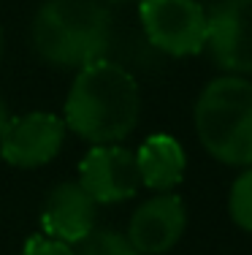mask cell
Here are the masks:
<instances>
[{
  "label": "cell",
  "mask_w": 252,
  "mask_h": 255,
  "mask_svg": "<svg viewBox=\"0 0 252 255\" xmlns=\"http://www.w3.org/2000/svg\"><path fill=\"white\" fill-rule=\"evenodd\" d=\"M141 117V93L130 71L111 60H95L76 71L65 98V128L79 138L119 144L133 133Z\"/></svg>",
  "instance_id": "obj_1"
},
{
  "label": "cell",
  "mask_w": 252,
  "mask_h": 255,
  "mask_svg": "<svg viewBox=\"0 0 252 255\" xmlns=\"http://www.w3.org/2000/svg\"><path fill=\"white\" fill-rule=\"evenodd\" d=\"M33 49L55 68L79 71L111 46V14L100 0H44L30 25Z\"/></svg>",
  "instance_id": "obj_2"
},
{
  "label": "cell",
  "mask_w": 252,
  "mask_h": 255,
  "mask_svg": "<svg viewBox=\"0 0 252 255\" xmlns=\"http://www.w3.org/2000/svg\"><path fill=\"white\" fill-rule=\"evenodd\" d=\"M195 133L214 160L252 166V82L223 76L203 87L195 103Z\"/></svg>",
  "instance_id": "obj_3"
},
{
  "label": "cell",
  "mask_w": 252,
  "mask_h": 255,
  "mask_svg": "<svg viewBox=\"0 0 252 255\" xmlns=\"http://www.w3.org/2000/svg\"><path fill=\"white\" fill-rule=\"evenodd\" d=\"M141 27L155 49L190 57L206 49L209 19L198 0H141Z\"/></svg>",
  "instance_id": "obj_4"
},
{
  "label": "cell",
  "mask_w": 252,
  "mask_h": 255,
  "mask_svg": "<svg viewBox=\"0 0 252 255\" xmlns=\"http://www.w3.org/2000/svg\"><path fill=\"white\" fill-rule=\"evenodd\" d=\"M206 49L231 76L252 74V0H220L206 14Z\"/></svg>",
  "instance_id": "obj_5"
},
{
  "label": "cell",
  "mask_w": 252,
  "mask_h": 255,
  "mask_svg": "<svg viewBox=\"0 0 252 255\" xmlns=\"http://www.w3.org/2000/svg\"><path fill=\"white\" fill-rule=\"evenodd\" d=\"M79 185L95 204L128 201L139 193V163L130 149L119 144H98L79 163Z\"/></svg>",
  "instance_id": "obj_6"
},
{
  "label": "cell",
  "mask_w": 252,
  "mask_h": 255,
  "mask_svg": "<svg viewBox=\"0 0 252 255\" xmlns=\"http://www.w3.org/2000/svg\"><path fill=\"white\" fill-rule=\"evenodd\" d=\"M65 123L49 112H30L8 120L0 138V157L16 168H38L55 160L65 141Z\"/></svg>",
  "instance_id": "obj_7"
},
{
  "label": "cell",
  "mask_w": 252,
  "mask_h": 255,
  "mask_svg": "<svg viewBox=\"0 0 252 255\" xmlns=\"http://www.w3.org/2000/svg\"><path fill=\"white\" fill-rule=\"evenodd\" d=\"M187 212L179 196L158 193L133 212L128 226V239L141 255H163L184 234Z\"/></svg>",
  "instance_id": "obj_8"
},
{
  "label": "cell",
  "mask_w": 252,
  "mask_h": 255,
  "mask_svg": "<svg viewBox=\"0 0 252 255\" xmlns=\"http://www.w3.org/2000/svg\"><path fill=\"white\" fill-rule=\"evenodd\" d=\"M95 215H98V204L79 182H60L44 201L41 228L44 236L74 247L95 231Z\"/></svg>",
  "instance_id": "obj_9"
},
{
  "label": "cell",
  "mask_w": 252,
  "mask_h": 255,
  "mask_svg": "<svg viewBox=\"0 0 252 255\" xmlns=\"http://www.w3.org/2000/svg\"><path fill=\"white\" fill-rule=\"evenodd\" d=\"M136 163H139L141 185L155 193H171L184 179V168H187L182 144L168 133L149 136L136 152Z\"/></svg>",
  "instance_id": "obj_10"
},
{
  "label": "cell",
  "mask_w": 252,
  "mask_h": 255,
  "mask_svg": "<svg viewBox=\"0 0 252 255\" xmlns=\"http://www.w3.org/2000/svg\"><path fill=\"white\" fill-rule=\"evenodd\" d=\"M74 255H141L130 239L117 231H92L87 239L76 245Z\"/></svg>",
  "instance_id": "obj_11"
},
{
  "label": "cell",
  "mask_w": 252,
  "mask_h": 255,
  "mask_svg": "<svg viewBox=\"0 0 252 255\" xmlns=\"http://www.w3.org/2000/svg\"><path fill=\"white\" fill-rule=\"evenodd\" d=\"M228 212H231V220L239 228L252 234V166H247V171H242L233 182Z\"/></svg>",
  "instance_id": "obj_12"
},
{
  "label": "cell",
  "mask_w": 252,
  "mask_h": 255,
  "mask_svg": "<svg viewBox=\"0 0 252 255\" xmlns=\"http://www.w3.org/2000/svg\"><path fill=\"white\" fill-rule=\"evenodd\" d=\"M19 255H74V247L63 245V242H55V239L41 234V236H30Z\"/></svg>",
  "instance_id": "obj_13"
},
{
  "label": "cell",
  "mask_w": 252,
  "mask_h": 255,
  "mask_svg": "<svg viewBox=\"0 0 252 255\" xmlns=\"http://www.w3.org/2000/svg\"><path fill=\"white\" fill-rule=\"evenodd\" d=\"M8 109H5V103H3V98H0V138H3V130L8 128Z\"/></svg>",
  "instance_id": "obj_14"
},
{
  "label": "cell",
  "mask_w": 252,
  "mask_h": 255,
  "mask_svg": "<svg viewBox=\"0 0 252 255\" xmlns=\"http://www.w3.org/2000/svg\"><path fill=\"white\" fill-rule=\"evenodd\" d=\"M3 46H5L3 44V27H0V63H3Z\"/></svg>",
  "instance_id": "obj_15"
},
{
  "label": "cell",
  "mask_w": 252,
  "mask_h": 255,
  "mask_svg": "<svg viewBox=\"0 0 252 255\" xmlns=\"http://www.w3.org/2000/svg\"><path fill=\"white\" fill-rule=\"evenodd\" d=\"M106 3H128V0H106Z\"/></svg>",
  "instance_id": "obj_16"
}]
</instances>
